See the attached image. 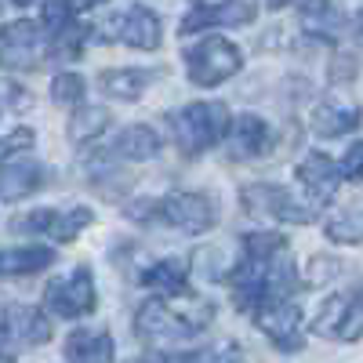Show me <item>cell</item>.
I'll return each mask as SVG.
<instances>
[{
  "instance_id": "1",
  "label": "cell",
  "mask_w": 363,
  "mask_h": 363,
  "mask_svg": "<svg viewBox=\"0 0 363 363\" xmlns=\"http://www.w3.org/2000/svg\"><path fill=\"white\" fill-rule=\"evenodd\" d=\"M215 320V306L203 298H189V306H171L164 298H149L135 313V335L142 342L157 338H189Z\"/></svg>"
},
{
  "instance_id": "2",
  "label": "cell",
  "mask_w": 363,
  "mask_h": 363,
  "mask_svg": "<svg viewBox=\"0 0 363 363\" xmlns=\"http://www.w3.org/2000/svg\"><path fill=\"white\" fill-rule=\"evenodd\" d=\"M167 128H171V138L182 153L200 157L211 145L225 142L229 109H225V102H189V106H182L178 113L167 116Z\"/></svg>"
},
{
  "instance_id": "3",
  "label": "cell",
  "mask_w": 363,
  "mask_h": 363,
  "mask_svg": "<svg viewBox=\"0 0 363 363\" xmlns=\"http://www.w3.org/2000/svg\"><path fill=\"white\" fill-rule=\"evenodd\" d=\"M131 215L142 222H164L186 236H200L207 229H215L218 222V200H211L207 193H171L164 200L135 203Z\"/></svg>"
},
{
  "instance_id": "4",
  "label": "cell",
  "mask_w": 363,
  "mask_h": 363,
  "mask_svg": "<svg viewBox=\"0 0 363 363\" xmlns=\"http://www.w3.org/2000/svg\"><path fill=\"white\" fill-rule=\"evenodd\" d=\"M182 58H186V73L196 87H215V84H225L229 77L240 73V66H244V55H240V48L225 37H207L193 48L182 51Z\"/></svg>"
},
{
  "instance_id": "5",
  "label": "cell",
  "mask_w": 363,
  "mask_h": 363,
  "mask_svg": "<svg viewBox=\"0 0 363 363\" xmlns=\"http://www.w3.org/2000/svg\"><path fill=\"white\" fill-rule=\"evenodd\" d=\"M240 207L247 211L251 218H284L294 225H306L316 218L313 203H298L294 193H287L284 186H272V182H255V186L240 189Z\"/></svg>"
},
{
  "instance_id": "6",
  "label": "cell",
  "mask_w": 363,
  "mask_h": 363,
  "mask_svg": "<svg viewBox=\"0 0 363 363\" xmlns=\"http://www.w3.org/2000/svg\"><path fill=\"white\" fill-rule=\"evenodd\" d=\"M95 306H99V291H95L87 265H77L69 277L51 280L44 291V309H51L55 316H66V320H80L87 313H95Z\"/></svg>"
},
{
  "instance_id": "7",
  "label": "cell",
  "mask_w": 363,
  "mask_h": 363,
  "mask_svg": "<svg viewBox=\"0 0 363 363\" xmlns=\"http://www.w3.org/2000/svg\"><path fill=\"white\" fill-rule=\"evenodd\" d=\"M44 58V33L33 18H15L0 26V66L11 73L37 69Z\"/></svg>"
},
{
  "instance_id": "8",
  "label": "cell",
  "mask_w": 363,
  "mask_h": 363,
  "mask_svg": "<svg viewBox=\"0 0 363 363\" xmlns=\"http://www.w3.org/2000/svg\"><path fill=\"white\" fill-rule=\"evenodd\" d=\"M99 33H102V40H120V44L138 48V51H157L160 48V37H164V26H160V15L157 11L135 4L128 11L109 15Z\"/></svg>"
},
{
  "instance_id": "9",
  "label": "cell",
  "mask_w": 363,
  "mask_h": 363,
  "mask_svg": "<svg viewBox=\"0 0 363 363\" xmlns=\"http://www.w3.org/2000/svg\"><path fill=\"white\" fill-rule=\"evenodd\" d=\"M87 225H91V211H87V207H69V211L37 207V211H29V215L15 218V229H18V233H37V236L58 240V244H69V240H77Z\"/></svg>"
},
{
  "instance_id": "10",
  "label": "cell",
  "mask_w": 363,
  "mask_h": 363,
  "mask_svg": "<svg viewBox=\"0 0 363 363\" xmlns=\"http://www.w3.org/2000/svg\"><path fill=\"white\" fill-rule=\"evenodd\" d=\"M255 323L262 335L277 345L280 352H298L301 349V309L294 301H280V306H265L255 313Z\"/></svg>"
},
{
  "instance_id": "11",
  "label": "cell",
  "mask_w": 363,
  "mask_h": 363,
  "mask_svg": "<svg viewBox=\"0 0 363 363\" xmlns=\"http://www.w3.org/2000/svg\"><path fill=\"white\" fill-rule=\"evenodd\" d=\"M160 145L164 138L157 135V128H149V124H128L124 131H116L99 153L106 160H153L160 153Z\"/></svg>"
},
{
  "instance_id": "12",
  "label": "cell",
  "mask_w": 363,
  "mask_h": 363,
  "mask_svg": "<svg viewBox=\"0 0 363 363\" xmlns=\"http://www.w3.org/2000/svg\"><path fill=\"white\" fill-rule=\"evenodd\" d=\"M269 145H272V131L255 113H244L225 135V149L233 160H258L269 153Z\"/></svg>"
},
{
  "instance_id": "13",
  "label": "cell",
  "mask_w": 363,
  "mask_h": 363,
  "mask_svg": "<svg viewBox=\"0 0 363 363\" xmlns=\"http://www.w3.org/2000/svg\"><path fill=\"white\" fill-rule=\"evenodd\" d=\"M298 182L313 193L316 203H327L330 196L338 193L342 167L330 160V157H323V153H316V149H313V153H306V157H301V164H298Z\"/></svg>"
},
{
  "instance_id": "14",
  "label": "cell",
  "mask_w": 363,
  "mask_h": 363,
  "mask_svg": "<svg viewBox=\"0 0 363 363\" xmlns=\"http://www.w3.org/2000/svg\"><path fill=\"white\" fill-rule=\"evenodd\" d=\"M258 8L251 4V0H229L225 8H193L186 18H182V37L186 33H200V29L207 26H247L255 22Z\"/></svg>"
},
{
  "instance_id": "15",
  "label": "cell",
  "mask_w": 363,
  "mask_h": 363,
  "mask_svg": "<svg viewBox=\"0 0 363 363\" xmlns=\"http://www.w3.org/2000/svg\"><path fill=\"white\" fill-rule=\"evenodd\" d=\"M48 182L44 160H8L0 164V196L4 200H22L29 193H37Z\"/></svg>"
},
{
  "instance_id": "16",
  "label": "cell",
  "mask_w": 363,
  "mask_h": 363,
  "mask_svg": "<svg viewBox=\"0 0 363 363\" xmlns=\"http://www.w3.org/2000/svg\"><path fill=\"white\" fill-rule=\"evenodd\" d=\"M359 120H363V113H359L352 102L327 99V102H320V106L309 113V128H313L320 138H338V135L356 131Z\"/></svg>"
},
{
  "instance_id": "17",
  "label": "cell",
  "mask_w": 363,
  "mask_h": 363,
  "mask_svg": "<svg viewBox=\"0 0 363 363\" xmlns=\"http://www.w3.org/2000/svg\"><path fill=\"white\" fill-rule=\"evenodd\" d=\"M8 342L22 345V349H33V345H48L51 338V323L40 309L33 306H8Z\"/></svg>"
},
{
  "instance_id": "18",
  "label": "cell",
  "mask_w": 363,
  "mask_h": 363,
  "mask_svg": "<svg viewBox=\"0 0 363 363\" xmlns=\"http://www.w3.org/2000/svg\"><path fill=\"white\" fill-rule=\"evenodd\" d=\"M142 287H153L164 298H182L189 294V265L186 258H160L142 272Z\"/></svg>"
},
{
  "instance_id": "19",
  "label": "cell",
  "mask_w": 363,
  "mask_h": 363,
  "mask_svg": "<svg viewBox=\"0 0 363 363\" xmlns=\"http://www.w3.org/2000/svg\"><path fill=\"white\" fill-rule=\"evenodd\" d=\"M66 363H113V338L109 330H73L62 345Z\"/></svg>"
},
{
  "instance_id": "20",
  "label": "cell",
  "mask_w": 363,
  "mask_h": 363,
  "mask_svg": "<svg viewBox=\"0 0 363 363\" xmlns=\"http://www.w3.org/2000/svg\"><path fill=\"white\" fill-rule=\"evenodd\" d=\"M55 265V251L44 244H29V247H8L0 251V280H15V277H33V272Z\"/></svg>"
},
{
  "instance_id": "21",
  "label": "cell",
  "mask_w": 363,
  "mask_h": 363,
  "mask_svg": "<svg viewBox=\"0 0 363 363\" xmlns=\"http://www.w3.org/2000/svg\"><path fill=\"white\" fill-rule=\"evenodd\" d=\"M301 29L320 40H335L345 29V11L330 0H306L301 4Z\"/></svg>"
},
{
  "instance_id": "22",
  "label": "cell",
  "mask_w": 363,
  "mask_h": 363,
  "mask_svg": "<svg viewBox=\"0 0 363 363\" xmlns=\"http://www.w3.org/2000/svg\"><path fill=\"white\" fill-rule=\"evenodd\" d=\"M157 80V73L153 69H106L102 73V91L109 99H124V102H138L145 91H149V84Z\"/></svg>"
},
{
  "instance_id": "23",
  "label": "cell",
  "mask_w": 363,
  "mask_h": 363,
  "mask_svg": "<svg viewBox=\"0 0 363 363\" xmlns=\"http://www.w3.org/2000/svg\"><path fill=\"white\" fill-rule=\"evenodd\" d=\"M327 240L330 244H363V200L342 207L335 218L327 222Z\"/></svg>"
},
{
  "instance_id": "24",
  "label": "cell",
  "mask_w": 363,
  "mask_h": 363,
  "mask_svg": "<svg viewBox=\"0 0 363 363\" xmlns=\"http://www.w3.org/2000/svg\"><path fill=\"white\" fill-rule=\"evenodd\" d=\"M87 33L91 29L84 26V22H69V26H62V29H55V37H51V58L55 62H77V58L84 55V44H87Z\"/></svg>"
},
{
  "instance_id": "25",
  "label": "cell",
  "mask_w": 363,
  "mask_h": 363,
  "mask_svg": "<svg viewBox=\"0 0 363 363\" xmlns=\"http://www.w3.org/2000/svg\"><path fill=\"white\" fill-rule=\"evenodd\" d=\"M109 124V113L99 109V106H77L73 116H69V138L77 145H87V142H99L102 128Z\"/></svg>"
},
{
  "instance_id": "26",
  "label": "cell",
  "mask_w": 363,
  "mask_h": 363,
  "mask_svg": "<svg viewBox=\"0 0 363 363\" xmlns=\"http://www.w3.org/2000/svg\"><path fill=\"white\" fill-rule=\"evenodd\" d=\"M345 320H349V298L345 294H335L323 301L320 316L313 320V330L320 338H342L345 335Z\"/></svg>"
},
{
  "instance_id": "27",
  "label": "cell",
  "mask_w": 363,
  "mask_h": 363,
  "mask_svg": "<svg viewBox=\"0 0 363 363\" xmlns=\"http://www.w3.org/2000/svg\"><path fill=\"white\" fill-rule=\"evenodd\" d=\"M167 363H244V349L236 342H215L207 349H196L189 356H167Z\"/></svg>"
},
{
  "instance_id": "28",
  "label": "cell",
  "mask_w": 363,
  "mask_h": 363,
  "mask_svg": "<svg viewBox=\"0 0 363 363\" xmlns=\"http://www.w3.org/2000/svg\"><path fill=\"white\" fill-rule=\"evenodd\" d=\"M287 247L284 233H272V229H258V233H247L244 236V255L247 258H262V262H272L280 258Z\"/></svg>"
},
{
  "instance_id": "29",
  "label": "cell",
  "mask_w": 363,
  "mask_h": 363,
  "mask_svg": "<svg viewBox=\"0 0 363 363\" xmlns=\"http://www.w3.org/2000/svg\"><path fill=\"white\" fill-rule=\"evenodd\" d=\"M51 99H55V106H62V109H77V106H84V77L80 73H58L55 80H51Z\"/></svg>"
},
{
  "instance_id": "30",
  "label": "cell",
  "mask_w": 363,
  "mask_h": 363,
  "mask_svg": "<svg viewBox=\"0 0 363 363\" xmlns=\"http://www.w3.org/2000/svg\"><path fill=\"white\" fill-rule=\"evenodd\" d=\"M77 11H80L77 0H44V4H40V26H48L55 33V29L69 26L77 18Z\"/></svg>"
},
{
  "instance_id": "31",
  "label": "cell",
  "mask_w": 363,
  "mask_h": 363,
  "mask_svg": "<svg viewBox=\"0 0 363 363\" xmlns=\"http://www.w3.org/2000/svg\"><path fill=\"white\" fill-rule=\"evenodd\" d=\"M356 338H363V284H359V291L349 298V320H345L342 342H356Z\"/></svg>"
},
{
  "instance_id": "32",
  "label": "cell",
  "mask_w": 363,
  "mask_h": 363,
  "mask_svg": "<svg viewBox=\"0 0 363 363\" xmlns=\"http://www.w3.org/2000/svg\"><path fill=\"white\" fill-rule=\"evenodd\" d=\"M29 145H33V131H29V128H18L8 138H0V164H8L15 153H26Z\"/></svg>"
},
{
  "instance_id": "33",
  "label": "cell",
  "mask_w": 363,
  "mask_h": 363,
  "mask_svg": "<svg viewBox=\"0 0 363 363\" xmlns=\"http://www.w3.org/2000/svg\"><path fill=\"white\" fill-rule=\"evenodd\" d=\"M342 178L345 182H363V142H352L342 157Z\"/></svg>"
},
{
  "instance_id": "34",
  "label": "cell",
  "mask_w": 363,
  "mask_h": 363,
  "mask_svg": "<svg viewBox=\"0 0 363 363\" xmlns=\"http://www.w3.org/2000/svg\"><path fill=\"white\" fill-rule=\"evenodd\" d=\"M335 269H342L338 262H330V258H316L313 265H309V284L316 287V284H323L327 280V272H335Z\"/></svg>"
},
{
  "instance_id": "35",
  "label": "cell",
  "mask_w": 363,
  "mask_h": 363,
  "mask_svg": "<svg viewBox=\"0 0 363 363\" xmlns=\"http://www.w3.org/2000/svg\"><path fill=\"white\" fill-rule=\"evenodd\" d=\"M229 0H193V8H225Z\"/></svg>"
},
{
  "instance_id": "36",
  "label": "cell",
  "mask_w": 363,
  "mask_h": 363,
  "mask_svg": "<svg viewBox=\"0 0 363 363\" xmlns=\"http://www.w3.org/2000/svg\"><path fill=\"white\" fill-rule=\"evenodd\" d=\"M294 4H306V0H269V8H294Z\"/></svg>"
},
{
  "instance_id": "37",
  "label": "cell",
  "mask_w": 363,
  "mask_h": 363,
  "mask_svg": "<svg viewBox=\"0 0 363 363\" xmlns=\"http://www.w3.org/2000/svg\"><path fill=\"white\" fill-rule=\"evenodd\" d=\"M8 335V306H0V338Z\"/></svg>"
},
{
  "instance_id": "38",
  "label": "cell",
  "mask_w": 363,
  "mask_h": 363,
  "mask_svg": "<svg viewBox=\"0 0 363 363\" xmlns=\"http://www.w3.org/2000/svg\"><path fill=\"white\" fill-rule=\"evenodd\" d=\"M131 363H167V356H138V359H131Z\"/></svg>"
},
{
  "instance_id": "39",
  "label": "cell",
  "mask_w": 363,
  "mask_h": 363,
  "mask_svg": "<svg viewBox=\"0 0 363 363\" xmlns=\"http://www.w3.org/2000/svg\"><path fill=\"white\" fill-rule=\"evenodd\" d=\"M95 4H106V0H77V8L87 11V8H95Z\"/></svg>"
},
{
  "instance_id": "40",
  "label": "cell",
  "mask_w": 363,
  "mask_h": 363,
  "mask_svg": "<svg viewBox=\"0 0 363 363\" xmlns=\"http://www.w3.org/2000/svg\"><path fill=\"white\" fill-rule=\"evenodd\" d=\"M11 4H15V8H29V4H33V0H11Z\"/></svg>"
},
{
  "instance_id": "41",
  "label": "cell",
  "mask_w": 363,
  "mask_h": 363,
  "mask_svg": "<svg viewBox=\"0 0 363 363\" xmlns=\"http://www.w3.org/2000/svg\"><path fill=\"white\" fill-rule=\"evenodd\" d=\"M0 363H15V359H11L8 352H0Z\"/></svg>"
},
{
  "instance_id": "42",
  "label": "cell",
  "mask_w": 363,
  "mask_h": 363,
  "mask_svg": "<svg viewBox=\"0 0 363 363\" xmlns=\"http://www.w3.org/2000/svg\"><path fill=\"white\" fill-rule=\"evenodd\" d=\"M359 29H363V15H359Z\"/></svg>"
}]
</instances>
